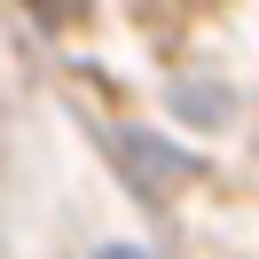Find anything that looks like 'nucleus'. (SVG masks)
<instances>
[{"instance_id":"obj_1","label":"nucleus","mask_w":259,"mask_h":259,"mask_svg":"<svg viewBox=\"0 0 259 259\" xmlns=\"http://www.w3.org/2000/svg\"><path fill=\"white\" fill-rule=\"evenodd\" d=\"M102 259H142V251H126V243H118V251H102Z\"/></svg>"}]
</instances>
